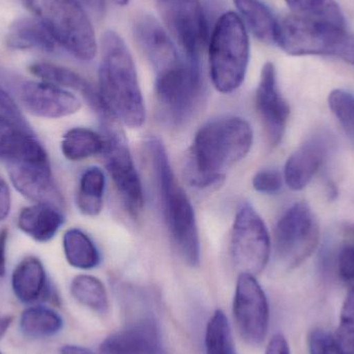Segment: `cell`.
Instances as JSON below:
<instances>
[{
  "label": "cell",
  "instance_id": "8d00e7d4",
  "mask_svg": "<svg viewBox=\"0 0 354 354\" xmlns=\"http://www.w3.org/2000/svg\"><path fill=\"white\" fill-rule=\"evenodd\" d=\"M0 112L6 118L14 120V122L27 127L26 122L23 118L22 112H21L18 104L16 103L14 97L2 86H0Z\"/></svg>",
  "mask_w": 354,
  "mask_h": 354
},
{
  "label": "cell",
  "instance_id": "83f0119b",
  "mask_svg": "<svg viewBox=\"0 0 354 354\" xmlns=\"http://www.w3.org/2000/svg\"><path fill=\"white\" fill-rule=\"evenodd\" d=\"M103 145V137L95 131L74 128L64 135L62 151L68 161H82L102 153Z\"/></svg>",
  "mask_w": 354,
  "mask_h": 354
},
{
  "label": "cell",
  "instance_id": "8fae6325",
  "mask_svg": "<svg viewBox=\"0 0 354 354\" xmlns=\"http://www.w3.org/2000/svg\"><path fill=\"white\" fill-rule=\"evenodd\" d=\"M160 15L183 55L199 60L208 27L200 0H157Z\"/></svg>",
  "mask_w": 354,
  "mask_h": 354
},
{
  "label": "cell",
  "instance_id": "30bf717a",
  "mask_svg": "<svg viewBox=\"0 0 354 354\" xmlns=\"http://www.w3.org/2000/svg\"><path fill=\"white\" fill-rule=\"evenodd\" d=\"M231 255L241 274H260L270 255V239L261 216L249 203L237 210L231 234Z\"/></svg>",
  "mask_w": 354,
  "mask_h": 354
},
{
  "label": "cell",
  "instance_id": "3957f363",
  "mask_svg": "<svg viewBox=\"0 0 354 354\" xmlns=\"http://www.w3.org/2000/svg\"><path fill=\"white\" fill-rule=\"evenodd\" d=\"M147 149L170 236L181 258L189 266H199L200 239L193 205L174 176L162 141L151 137Z\"/></svg>",
  "mask_w": 354,
  "mask_h": 354
},
{
  "label": "cell",
  "instance_id": "d6a6232c",
  "mask_svg": "<svg viewBox=\"0 0 354 354\" xmlns=\"http://www.w3.org/2000/svg\"><path fill=\"white\" fill-rule=\"evenodd\" d=\"M328 105L345 132L354 140V95L335 89L328 95Z\"/></svg>",
  "mask_w": 354,
  "mask_h": 354
},
{
  "label": "cell",
  "instance_id": "2e32d148",
  "mask_svg": "<svg viewBox=\"0 0 354 354\" xmlns=\"http://www.w3.org/2000/svg\"><path fill=\"white\" fill-rule=\"evenodd\" d=\"M133 33L137 46L156 74L174 66L183 57L168 31L151 15L142 14L135 19Z\"/></svg>",
  "mask_w": 354,
  "mask_h": 354
},
{
  "label": "cell",
  "instance_id": "1f68e13d",
  "mask_svg": "<svg viewBox=\"0 0 354 354\" xmlns=\"http://www.w3.org/2000/svg\"><path fill=\"white\" fill-rule=\"evenodd\" d=\"M341 354H354V293L348 292L341 310L340 322L334 336Z\"/></svg>",
  "mask_w": 354,
  "mask_h": 354
},
{
  "label": "cell",
  "instance_id": "e575fe53",
  "mask_svg": "<svg viewBox=\"0 0 354 354\" xmlns=\"http://www.w3.org/2000/svg\"><path fill=\"white\" fill-rule=\"evenodd\" d=\"M338 270L341 280L354 293V245H347L339 254Z\"/></svg>",
  "mask_w": 354,
  "mask_h": 354
},
{
  "label": "cell",
  "instance_id": "d6986e66",
  "mask_svg": "<svg viewBox=\"0 0 354 354\" xmlns=\"http://www.w3.org/2000/svg\"><path fill=\"white\" fill-rule=\"evenodd\" d=\"M0 160L6 163H48L49 157L28 127L22 126L0 113Z\"/></svg>",
  "mask_w": 354,
  "mask_h": 354
},
{
  "label": "cell",
  "instance_id": "9a60e30c",
  "mask_svg": "<svg viewBox=\"0 0 354 354\" xmlns=\"http://www.w3.org/2000/svg\"><path fill=\"white\" fill-rule=\"evenodd\" d=\"M8 164V172L15 189L35 203L52 204L64 207V200L58 189L51 165L33 162H12Z\"/></svg>",
  "mask_w": 354,
  "mask_h": 354
},
{
  "label": "cell",
  "instance_id": "ffe728a7",
  "mask_svg": "<svg viewBox=\"0 0 354 354\" xmlns=\"http://www.w3.org/2000/svg\"><path fill=\"white\" fill-rule=\"evenodd\" d=\"M29 70L35 76L39 77L46 82L57 85L62 88L64 87V88L78 91L100 116L110 114L104 106L97 89L93 88V85L78 73L64 66L48 64V62H37L31 64Z\"/></svg>",
  "mask_w": 354,
  "mask_h": 354
},
{
  "label": "cell",
  "instance_id": "484cf974",
  "mask_svg": "<svg viewBox=\"0 0 354 354\" xmlns=\"http://www.w3.org/2000/svg\"><path fill=\"white\" fill-rule=\"evenodd\" d=\"M66 261L79 270H93L100 263V254L88 235L79 229H70L64 235Z\"/></svg>",
  "mask_w": 354,
  "mask_h": 354
},
{
  "label": "cell",
  "instance_id": "9c48e42d",
  "mask_svg": "<svg viewBox=\"0 0 354 354\" xmlns=\"http://www.w3.org/2000/svg\"><path fill=\"white\" fill-rule=\"evenodd\" d=\"M105 165L118 194L133 216H138L145 205L142 185L137 174L128 142L112 115L101 118Z\"/></svg>",
  "mask_w": 354,
  "mask_h": 354
},
{
  "label": "cell",
  "instance_id": "836d02e7",
  "mask_svg": "<svg viewBox=\"0 0 354 354\" xmlns=\"http://www.w3.org/2000/svg\"><path fill=\"white\" fill-rule=\"evenodd\" d=\"M283 178L277 170L264 169L258 172L253 178L256 191L263 194H276L282 189Z\"/></svg>",
  "mask_w": 354,
  "mask_h": 354
},
{
  "label": "cell",
  "instance_id": "603a6c76",
  "mask_svg": "<svg viewBox=\"0 0 354 354\" xmlns=\"http://www.w3.org/2000/svg\"><path fill=\"white\" fill-rule=\"evenodd\" d=\"M6 43L15 49L41 52H53L57 46L45 27L39 21L31 18L17 20L10 27Z\"/></svg>",
  "mask_w": 354,
  "mask_h": 354
},
{
  "label": "cell",
  "instance_id": "7bdbcfd3",
  "mask_svg": "<svg viewBox=\"0 0 354 354\" xmlns=\"http://www.w3.org/2000/svg\"><path fill=\"white\" fill-rule=\"evenodd\" d=\"M12 322V316H0V339L8 332Z\"/></svg>",
  "mask_w": 354,
  "mask_h": 354
},
{
  "label": "cell",
  "instance_id": "52a82bcc",
  "mask_svg": "<svg viewBox=\"0 0 354 354\" xmlns=\"http://www.w3.org/2000/svg\"><path fill=\"white\" fill-rule=\"evenodd\" d=\"M156 75V95L162 120L176 128L183 126L198 111L203 100L199 60L183 55L176 64Z\"/></svg>",
  "mask_w": 354,
  "mask_h": 354
},
{
  "label": "cell",
  "instance_id": "277c9868",
  "mask_svg": "<svg viewBox=\"0 0 354 354\" xmlns=\"http://www.w3.org/2000/svg\"><path fill=\"white\" fill-rule=\"evenodd\" d=\"M58 46L77 59L89 62L97 53L95 29L77 0H21Z\"/></svg>",
  "mask_w": 354,
  "mask_h": 354
},
{
  "label": "cell",
  "instance_id": "6da1fadb",
  "mask_svg": "<svg viewBox=\"0 0 354 354\" xmlns=\"http://www.w3.org/2000/svg\"><path fill=\"white\" fill-rule=\"evenodd\" d=\"M253 130L247 120L227 116L202 127L194 139L189 179L196 187L220 183L226 172L249 153Z\"/></svg>",
  "mask_w": 354,
  "mask_h": 354
},
{
  "label": "cell",
  "instance_id": "f1b7e54d",
  "mask_svg": "<svg viewBox=\"0 0 354 354\" xmlns=\"http://www.w3.org/2000/svg\"><path fill=\"white\" fill-rule=\"evenodd\" d=\"M64 320L49 308L30 307L21 315L20 328L25 336L33 339L48 338L60 332Z\"/></svg>",
  "mask_w": 354,
  "mask_h": 354
},
{
  "label": "cell",
  "instance_id": "f35d334b",
  "mask_svg": "<svg viewBox=\"0 0 354 354\" xmlns=\"http://www.w3.org/2000/svg\"><path fill=\"white\" fill-rule=\"evenodd\" d=\"M266 354H290L288 342L282 334H276L266 347Z\"/></svg>",
  "mask_w": 354,
  "mask_h": 354
},
{
  "label": "cell",
  "instance_id": "b9f144b4",
  "mask_svg": "<svg viewBox=\"0 0 354 354\" xmlns=\"http://www.w3.org/2000/svg\"><path fill=\"white\" fill-rule=\"evenodd\" d=\"M60 354H99V353L91 351L87 347L77 346V345H64L60 349Z\"/></svg>",
  "mask_w": 354,
  "mask_h": 354
},
{
  "label": "cell",
  "instance_id": "7c38bea8",
  "mask_svg": "<svg viewBox=\"0 0 354 354\" xmlns=\"http://www.w3.org/2000/svg\"><path fill=\"white\" fill-rule=\"evenodd\" d=\"M233 316L241 338L252 346L266 340L270 326V307L255 276L239 274L233 299Z\"/></svg>",
  "mask_w": 354,
  "mask_h": 354
},
{
  "label": "cell",
  "instance_id": "ee69618b",
  "mask_svg": "<svg viewBox=\"0 0 354 354\" xmlns=\"http://www.w3.org/2000/svg\"><path fill=\"white\" fill-rule=\"evenodd\" d=\"M112 1L118 4V6H127L130 2V0H112Z\"/></svg>",
  "mask_w": 354,
  "mask_h": 354
},
{
  "label": "cell",
  "instance_id": "7402d4cb",
  "mask_svg": "<svg viewBox=\"0 0 354 354\" xmlns=\"http://www.w3.org/2000/svg\"><path fill=\"white\" fill-rule=\"evenodd\" d=\"M12 288L24 304L35 303L48 295L47 274L39 258L29 256L19 262L12 272Z\"/></svg>",
  "mask_w": 354,
  "mask_h": 354
},
{
  "label": "cell",
  "instance_id": "74e56055",
  "mask_svg": "<svg viewBox=\"0 0 354 354\" xmlns=\"http://www.w3.org/2000/svg\"><path fill=\"white\" fill-rule=\"evenodd\" d=\"M10 207H12V195H10V187L3 177L0 176V222L8 218Z\"/></svg>",
  "mask_w": 354,
  "mask_h": 354
},
{
  "label": "cell",
  "instance_id": "7a4b0ae2",
  "mask_svg": "<svg viewBox=\"0 0 354 354\" xmlns=\"http://www.w3.org/2000/svg\"><path fill=\"white\" fill-rule=\"evenodd\" d=\"M101 46L100 97L115 120L131 129L141 128L147 112L130 50L113 30L105 31Z\"/></svg>",
  "mask_w": 354,
  "mask_h": 354
},
{
  "label": "cell",
  "instance_id": "ac0fdd59",
  "mask_svg": "<svg viewBox=\"0 0 354 354\" xmlns=\"http://www.w3.org/2000/svg\"><path fill=\"white\" fill-rule=\"evenodd\" d=\"M332 138L326 132L312 135L287 160L284 179L291 189H305L324 165L330 153Z\"/></svg>",
  "mask_w": 354,
  "mask_h": 354
},
{
  "label": "cell",
  "instance_id": "44dd1931",
  "mask_svg": "<svg viewBox=\"0 0 354 354\" xmlns=\"http://www.w3.org/2000/svg\"><path fill=\"white\" fill-rule=\"evenodd\" d=\"M64 223L62 208L52 204L35 203L21 209L19 229L39 243L51 241Z\"/></svg>",
  "mask_w": 354,
  "mask_h": 354
},
{
  "label": "cell",
  "instance_id": "5bb4252c",
  "mask_svg": "<svg viewBox=\"0 0 354 354\" xmlns=\"http://www.w3.org/2000/svg\"><path fill=\"white\" fill-rule=\"evenodd\" d=\"M19 99L25 109L37 118H66L81 108L76 95L46 81H25L19 87Z\"/></svg>",
  "mask_w": 354,
  "mask_h": 354
},
{
  "label": "cell",
  "instance_id": "4fadbf2b",
  "mask_svg": "<svg viewBox=\"0 0 354 354\" xmlns=\"http://www.w3.org/2000/svg\"><path fill=\"white\" fill-rule=\"evenodd\" d=\"M255 103L268 142L278 145L284 136L290 108L279 89L276 68L272 62H266L262 68Z\"/></svg>",
  "mask_w": 354,
  "mask_h": 354
},
{
  "label": "cell",
  "instance_id": "ab89813d",
  "mask_svg": "<svg viewBox=\"0 0 354 354\" xmlns=\"http://www.w3.org/2000/svg\"><path fill=\"white\" fill-rule=\"evenodd\" d=\"M87 14L95 18H102L106 12V0H77Z\"/></svg>",
  "mask_w": 354,
  "mask_h": 354
},
{
  "label": "cell",
  "instance_id": "cb8c5ba5",
  "mask_svg": "<svg viewBox=\"0 0 354 354\" xmlns=\"http://www.w3.org/2000/svg\"><path fill=\"white\" fill-rule=\"evenodd\" d=\"M245 28L259 41L274 43L278 20L261 0H233Z\"/></svg>",
  "mask_w": 354,
  "mask_h": 354
},
{
  "label": "cell",
  "instance_id": "8992f818",
  "mask_svg": "<svg viewBox=\"0 0 354 354\" xmlns=\"http://www.w3.org/2000/svg\"><path fill=\"white\" fill-rule=\"evenodd\" d=\"M274 43L289 55L333 56L354 66V35L345 28L291 15L278 21Z\"/></svg>",
  "mask_w": 354,
  "mask_h": 354
},
{
  "label": "cell",
  "instance_id": "ba28073f",
  "mask_svg": "<svg viewBox=\"0 0 354 354\" xmlns=\"http://www.w3.org/2000/svg\"><path fill=\"white\" fill-rule=\"evenodd\" d=\"M319 224L308 204H293L277 223L274 252L277 263L285 270L301 266L317 248Z\"/></svg>",
  "mask_w": 354,
  "mask_h": 354
},
{
  "label": "cell",
  "instance_id": "f546056e",
  "mask_svg": "<svg viewBox=\"0 0 354 354\" xmlns=\"http://www.w3.org/2000/svg\"><path fill=\"white\" fill-rule=\"evenodd\" d=\"M71 293L81 305L95 313L106 314L109 311V297L103 283L88 274L75 277L71 283Z\"/></svg>",
  "mask_w": 354,
  "mask_h": 354
},
{
  "label": "cell",
  "instance_id": "4dcf8cb0",
  "mask_svg": "<svg viewBox=\"0 0 354 354\" xmlns=\"http://www.w3.org/2000/svg\"><path fill=\"white\" fill-rule=\"evenodd\" d=\"M206 354H237L228 318L216 310L208 320L205 330Z\"/></svg>",
  "mask_w": 354,
  "mask_h": 354
},
{
  "label": "cell",
  "instance_id": "d590c367",
  "mask_svg": "<svg viewBox=\"0 0 354 354\" xmlns=\"http://www.w3.org/2000/svg\"><path fill=\"white\" fill-rule=\"evenodd\" d=\"M310 354H341L334 337L324 330H315L309 337Z\"/></svg>",
  "mask_w": 354,
  "mask_h": 354
},
{
  "label": "cell",
  "instance_id": "4316f807",
  "mask_svg": "<svg viewBox=\"0 0 354 354\" xmlns=\"http://www.w3.org/2000/svg\"><path fill=\"white\" fill-rule=\"evenodd\" d=\"M105 176L100 168H88L81 176L76 203L85 216H95L103 209Z\"/></svg>",
  "mask_w": 354,
  "mask_h": 354
},
{
  "label": "cell",
  "instance_id": "e0dca14e",
  "mask_svg": "<svg viewBox=\"0 0 354 354\" xmlns=\"http://www.w3.org/2000/svg\"><path fill=\"white\" fill-rule=\"evenodd\" d=\"M99 354H165L157 324L142 318L108 336Z\"/></svg>",
  "mask_w": 354,
  "mask_h": 354
},
{
  "label": "cell",
  "instance_id": "5b68a950",
  "mask_svg": "<svg viewBox=\"0 0 354 354\" xmlns=\"http://www.w3.org/2000/svg\"><path fill=\"white\" fill-rule=\"evenodd\" d=\"M249 60L250 39L243 20L236 12H225L209 41L210 76L216 91H236L245 80Z\"/></svg>",
  "mask_w": 354,
  "mask_h": 354
},
{
  "label": "cell",
  "instance_id": "d4e9b609",
  "mask_svg": "<svg viewBox=\"0 0 354 354\" xmlns=\"http://www.w3.org/2000/svg\"><path fill=\"white\" fill-rule=\"evenodd\" d=\"M295 16L345 28L344 12L336 0H285Z\"/></svg>",
  "mask_w": 354,
  "mask_h": 354
},
{
  "label": "cell",
  "instance_id": "60d3db41",
  "mask_svg": "<svg viewBox=\"0 0 354 354\" xmlns=\"http://www.w3.org/2000/svg\"><path fill=\"white\" fill-rule=\"evenodd\" d=\"M8 230L2 228L0 230V278L4 277L6 272V248H8Z\"/></svg>",
  "mask_w": 354,
  "mask_h": 354
}]
</instances>
